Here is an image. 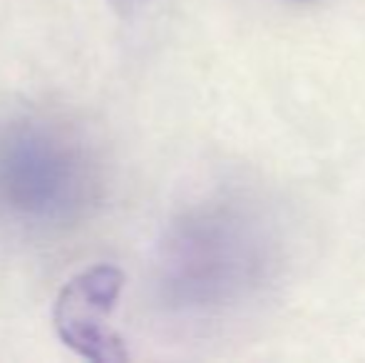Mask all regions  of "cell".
<instances>
[{"mask_svg": "<svg viewBox=\"0 0 365 363\" xmlns=\"http://www.w3.org/2000/svg\"><path fill=\"white\" fill-rule=\"evenodd\" d=\"M92 189L90 165L65 132L48 122L0 127V212L28 227L73 222Z\"/></svg>", "mask_w": 365, "mask_h": 363, "instance_id": "obj_1", "label": "cell"}, {"mask_svg": "<svg viewBox=\"0 0 365 363\" xmlns=\"http://www.w3.org/2000/svg\"><path fill=\"white\" fill-rule=\"evenodd\" d=\"M125 274L112 264H97L68 281L55 299L53 324L60 341L87 361H127L125 341L110 324Z\"/></svg>", "mask_w": 365, "mask_h": 363, "instance_id": "obj_2", "label": "cell"}, {"mask_svg": "<svg viewBox=\"0 0 365 363\" xmlns=\"http://www.w3.org/2000/svg\"><path fill=\"white\" fill-rule=\"evenodd\" d=\"M107 3L112 5V10H115L117 15H122V18H127V15L137 13V10H140L142 5H147L149 0H107Z\"/></svg>", "mask_w": 365, "mask_h": 363, "instance_id": "obj_3", "label": "cell"}]
</instances>
